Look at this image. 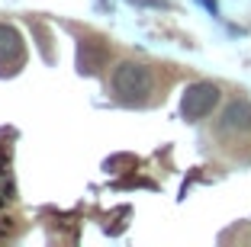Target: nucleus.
I'll list each match as a JSON object with an SVG mask.
<instances>
[{"instance_id":"1","label":"nucleus","mask_w":251,"mask_h":247,"mask_svg":"<svg viewBox=\"0 0 251 247\" xmlns=\"http://www.w3.org/2000/svg\"><path fill=\"white\" fill-rule=\"evenodd\" d=\"M151 71L139 61H123V65L113 71V90L123 103H142L148 93H151Z\"/></svg>"},{"instance_id":"2","label":"nucleus","mask_w":251,"mask_h":247,"mask_svg":"<svg viewBox=\"0 0 251 247\" xmlns=\"http://www.w3.org/2000/svg\"><path fill=\"white\" fill-rule=\"evenodd\" d=\"M219 87L216 84H209V80H197V84H190V87L184 90V96H180V116L190 119V122H197V119L209 116L216 109V103H219Z\"/></svg>"},{"instance_id":"3","label":"nucleus","mask_w":251,"mask_h":247,"mask_svg":"<svg viewBox=\"0 0 251 247\" xmlns=\"http://www.w3.org/2000/svg\"><path fill=\"white\" fill-rule=\"evenodd\" d=\"M219 129H222V132H235V135L251 132V103H248V100H232L229 106L222 109Z\"/></svg>"},{"instance_id":"4","label":"nucleus","mask_w":251,"mask_h":247,"mask_svg":"<svg viewBox=\"0 0 251 247\" xmlns=\"http://www.w3.org/2000/svg\"><path fill=\"white\" fill-rule=\"evenodd\" d=\"M20 61H23L20 32H16L13 26H3V22H0V74H3V71H13Z\"/></svg>"},{"instance_id":"5","label":"nucleus","mask_w":251,"mask_h":247,"mask_svg":"<svg viewBox=\"0 0 251 247\" xmlns=\"http://www.w3.org/2000/svg\"><path fill=\"white\" fill-rule=\"evenodd\" d=\"M7 199H10V183L3 180V177H0V205L7 202Z\"/></svg>"},{"instance_id":"6","label":"nucleus","mask_w":251,"mask_h":247,"mask_svg":"<svg viewBox=\"0 0 251 247\" xmlns=\"http://www.w3.org/2000/svg\"><path fill=\"white\" fill-rule=\"evenodd\" d=\"M203 3H206V7H209V10H216V0H203Z\"/></svg>"}]
</instances>
